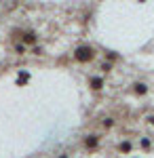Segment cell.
Here are the masks:
<instances>
[{
	"label": "cell",
	"mask_w": 154,
	"mask_h": 158,
	"mask_svg": "<svg viewBox=\"0 0 154 158\" xmlns=\"http://www.w3.org/2000/svg\"><path fill=\"white\" fill-rule=\"evenodd\" d=\"M93 57H95V49L89 47V44H83V47H78V49L74 51V59L80 61V63H87V61H91Z\"/></svg>",
	"instance_id": "6da1fadb"
},
{
	"label": "cell",
	"mask_w": 154,
	"mask_h": 158,
	"mask_svg": "<svg viewBox=\"0 0 154 158\" xmlns=\"http://www.w3.org/2000/svg\"><path fill=\"white\" fill-rule=\"evenodd\" d=\"M97 143H99V137H97V135H89V137L84 139V146L91 148V150H93V148H97Z\"/></svg>",
	"instance_id": "7a4b0ae2"
},
{
	"label": "cell",
	"mask_w": 154,
	"mask_h": 158,
	"mask_svg": "<svg viewBox=\"0 0 154 158\" xmlns=\"http://www.w3.org/2000/svg\"><path fill=\"white\" fill-rule=\"evenodd\" d=\"M24 42L25 44H34L36 42V32H25L24 34Z\"/></svg>",
	"instance_id": "3957f363"
},
{
	"label": "cell",
	"mask_w": 154,
	"mask_h": 158,
	"mask_svg": "<svg viewBox=\"0 0 154 158\" xmlns=\"http://www.w3.org/2000/svg\"><path fill=\"white\" fill-rule=\"evenodd\" d=\"M91 86H93L95 91H99V89L104 86V80H101L99 76H95V78H91Z\"/></svg>",
	"instance_id": "277c9868"
},
{
	"label": "cell",
	"mask_w": 154,
	"mask_h": 158,
	"mask_svg": "<svg viewBox=\"0 0 154 158\" xmlns=\"http://www.w3.org/2000/svg\"><path fill=\"white\" fill-rule=\"evenodd\" d=\"M135 93H137V95H146V93H148V86L143 85V82H137V85H135Z\"/></svg>",
	"instance_id": "5b68a950"
},
{
	"label": "cell",
	"mask_w": 154,
	"mask_h": 158,
	"mask_svg": "<svg viewBox=\"0 0 154 158\" xmlns=\"http://www.w3.org/2000/svg\"><path fill=\"white\" fill-rule=\"evenodd\" d=\"M118 150H120V152H125V154H127V152H131V143H129V141H122V143L118 146Z\"/></svg>",
	"instance_id": "8992f818"
},
{
	"label": "cell",
	"mask_w": 154,
	"mask_h": 158,
	"mask_svg": "<svg viewBox=\"0 0 154 158\" xmlns=\"http://www.w3.org/2000/svg\"><path fill=\"white\" fill-rule=\"evenodd\" d=\"M28 78H30V74H28V72H21V74H19V78H17V85H24Z\"/></svg>",
	"instance_id": "52a82bcc"
},
{
	"label": "cell",
	"mask_w": 154,
	"mask_h": 158,
	"mask_svg": "<svg viewBox=\"0 0 154 158\" xmlns=\"http://www.w3.org/2000/svg\"><path fill=\"white\" fill-rule=\"evenodd\" d=\"M101 124H104L106 129H110V127L114 124V120H112V118H104V122H101Z\"/></svg>",
	"instance_id": "ba28073f"
},
{
	"label": "cell",
	"mask_w": 154,
	"mask_h": 158,
	"mask_svg": "<svg viewBox=\"0 0 154 158\" xmlns=\"http://www.w3.org/2000/svg\"><path fill=\"white\" fill-rule=\"evenodd\" d=\"M15 51H17V53H24L25 49H24V44H17V47H15Z\"/></svg>",
	"instance_id": "9c48e42d"
},
{
	"label": "cell",
	"mask_w": 154,
	"mask_h": 158,
	"mask_svg": "<svg viewBox=\"0 0 154 158\" xmlns=\"http://www.w3.org/2000/svg\"><path fill=\"white\" fill-rule=\"evenodd\" d=\"M148 120H150V122H152V124H154V116H150V118H148Z\"/></svg>",
	"instance_id": "30bf717a"
},
{
	"label": "cell",
	"mask_w": 154,
	"mask_h": 158,
	"mask_svg": "<svg viewBox=\"0 0 154 158\" xmlns=\"http://www.w3.org/2000/svg\"><path fill=\"white\" fill-rule=\"evenodd\" d=\"M59 158H70V156H66V154H61V156Z\"/></svg>",
	"instance_id": "8fae6325"
}]
</instances>
